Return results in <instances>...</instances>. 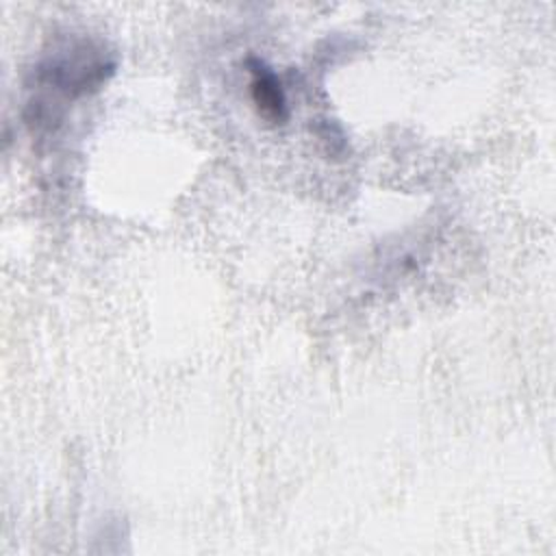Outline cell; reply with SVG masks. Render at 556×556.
<instances>
[{"mask_svg":"<svg viewBox=\"0 0 556 556\" xmlns=\"http://www.w3.org/2000/svg\"><path fill=\"white\" fill-rule=\"evenodd\" d=\"M248 70H250V93L258 113L274 124H282L289 115V109H287V96L278 76L261 59H250Z\"/></svg>","mask_w":556,"mask_h":556,"instance_id":"6da1fadb","label":"cell"}]
</instances>
